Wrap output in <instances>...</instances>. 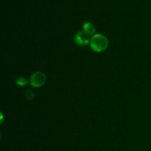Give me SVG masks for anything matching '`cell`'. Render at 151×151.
I'll return each mask as SVG.
<instances>
[{
    "label": "cell",
    "mask_w": 151,
    "mask_h": 151,
    "mask_svg": "<svg viewBox=\"0 0 151 151\" xmlns=\"http://www.w3.org/2000/svg\"><path fill=\"white\" fill-rule=\"evenodd\" d=\"M90 39H91V38H90L89 35L85 33L83 31H79L75 36V43L78 45L81 46V47H84V46H86L87 44H89Z\"/></svg>",
    "instance_id": "obj_3"
},
{
    "label": "cell",
    "mask_w": 151,
    "mask_h": 151,
    "mask_svg": "<svg viewBox=\"0 0 151 151\" xmlns=\"http://www.w3.org/2000/svg\"><path fill=\"white\" fill-rule=\"evenodd\" d=\"M25 96H26V98L28 100H32V99L34 98V97H35L33 91H32L31 89H29V88H28V89L27 90Z\"/></svg>",
    "instance_id": "obj_6"
},
{
    "label": "cell",
    "mask_w": 151,
    "mask_h": 151,
    "mask_svg": "<svg viewBox=\"0 0 151 151\" xmlns=\"http://www.w3.org/2000/svg\"><path fill=\"white\" fill-rule=\"evenodd\" d=\"M47 81V77L45 74L41 72H36L32 74L29 79V83L31 85L35 88H39V87L44 86V84Z\"/></svg>",
    "instance_id": "obj_2"
},
{
    "label": "cell",
    "mask_w": 151,
    "mask_h": 151,
    "mask_svg": "<svg viewBox=\"0 0 151 151\" xmlns=\"http://www.w3.org/2000/svg\"><path fill=\"white\" fill-rule=\"evenodd\" d=\"M90 47L96 52H102L109 47V40L103 34H95L91 37Z\"/></svg>",
    "instance_id": "obj_1"
},
{
    "label": "cell",
    "mask_w": 151,
    "mask_h": 151,
    "mask_svg": "<svg viewBox=\"0 0 151 151\" xmlns=\"http://www.w3.org/2000/svg\"><path fill=\"white\" fill-rule=\"evenodd\" d=\"M27 83L28 81L25 78H23V77L19 78L17 81H16V84L20 86H26Z\"/></svg>",
    "instance_id": "obj_5"
},
{
    "label": "cell",
    "mask_w": 151,
    "mask_h": 151,
    "mask_svg": "<svg viewBox=\"0 0 151 151\" xmlns=\"http://www.w3.org/2000/svg\"><path fill=\"white\" fill-rule=\"evenodd\" d=\"M83 31L89 36H93L95 32V27L91 22H86L83 26Z\"/></svg>",
    "instance_id": "obj_4"
}]
</instances>
